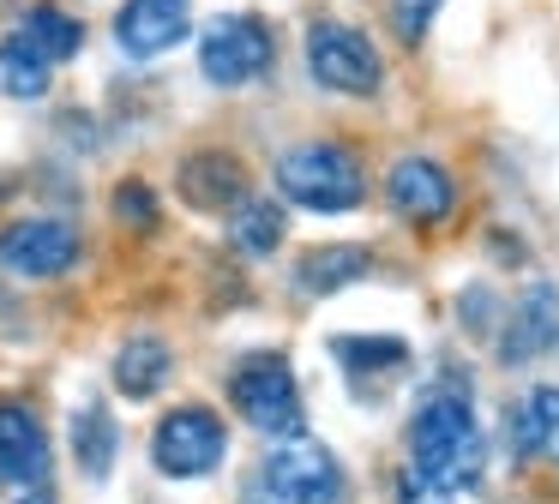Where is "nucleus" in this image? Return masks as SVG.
I'll return each mask as SVG.
<instances>
[{"label": "nucleus", "mask_w": 559, "mask_h": 504, "mask_svg": "<svg viewBox=\"0 0 559 504\" xmlns=\"http://www.w3.org/2000/svg\"><path fill=\"white\" fill-rule=\"evenodd\" d=\"M265 492L277 504H343V468L325 444H283L265 463Z\"/></svg>", "instance_id": "6e6552de"}, {"label": "nucleus", "mask_w": 559, "mask_h": 504, "mask_svg": "<svg viewBox=\"0 0 559 504\" xmlns=\"http://www.w3.org/2000/svg\"><path fill=\"white\" fill-rule=\"evenodd\" d=\"M115 451H121V432H115V420L103 415L97 403H85L73 415V456H79V468H85L91 480H103L115 468Z\"/></svg>", "instance_id": "a211bd4d"}, {"label": "nucleus", "mask_w": 559, "mask_h": 504, "mask_svg": "<svg viewBox=\"0 0 559 504\" xmlns=\"http://www.w3.org/2000/svg\"><path fill=\"white\" fill-rule=\"evenodd\" d=\"M0 91L19 96V103H37V96H49V60H37L25 43H0Z\"/></svg>", "instance_id": "aec40b11"}, {"label": "nucleus", "mask_w": 559, "mask_h": 504, "mask_svg": "<svg viewBox=\"0 0 559 504\" xmlns=\"http://www.w3.org/2000/svg\"><path fill=\"white\" fill-rule=\"evenodd\" d=\"M481 463H487V451H481V427L469 415V396L433 391L409 420V468L451 499V492L481 480Z\"/></svg>", "instance_id": "f257e3e1"}, {"label": "nucleus", "mask_w": 559, "mask_h": 504, "mask_svg": "<svg viewBox=\"0 0 559 504\" xmlns=\"http://www.w3.org/2000/svg\"><path fill=\"white\" fill-rule=\"evenodd\" d=\"M367 271H373L367 247H313L295 264V288H301V295H337V288L361 283Z\"/></svg>", "instance_id": "dca6fc26"}, {"label": "nucleus", "mask_w": 559, "mask_h": 504, "mask_svg": "<svg viewBox=\"0 0 559 504\" xmlns=\"http://www.w3.org/2000/svg\"><path fill=\"white\" fill-rule=\"evenodd\" d=\"M506 439L518 444V456H547V463H559V384H542V391L518 408Z\"/></svg>", "instance_id": "f3484780"}, {"label": "nucleus", "mask_w": 559, "mask_h": 504, "mask_svg": "<svg viewBox=\"0 0 559 504\" xmlns=\"http://www.w3.org/2000/svg\"><path fill=\"white\" fill-rule=\"evenodd\" d=\"M277 187L301 211H355L367 180H361V163L343 144H295L277 163Z\"/></svg>", "instance_id": "f03ea898"}, {"label": "nucleus", "mask_w": 559, "mask_h": 504, "mask_svg": "<svg viewBox=\"0 0 559 504\" xmlns=\"http://www.w3.org/2000/svg\"><path fill=\"white\" fill-rule=\"evenodd\" d=\"M19 504H55V499H43V492H25V499H19Z\"/></svg>", "instance_id": "393cba45"}, {"label": "nucleus", "mask_w": 559, "mask_h": 504, "mask_svg": "<svg viewBox=\"0 0 559 504\" xmlns=\"http://www.w3.org/2000/svg\"><path fill=\"white\" fill-rule=\"evenodd\" d=\"M169 343H157V336H133V343H121V355H115V391L133 396V403H145V396H157L163 384H169Z\"/></svg>", "instance_id": "2eb2a0df"}, {"label": "nucleus", "mask_w": 559, "mask_h": 504, "mask_svg": "<svg viewBox=\"0 0 559 504\" xmlns=\"http://www.w3.org/2000/svg\"><path fill=\"white\" fill-rule=\"evenodd\" d=\"M79 264V228L61 216H31L0 235V271L25 276V283H49Z\"/></svg>", "instance_id": "0eeeda50"}, {"label": "nucleus", "mask_w": 559, "mask_h": 504, "mask_svg": "<svg viewBox=\"0 0 559 504\" xmlns=\"http://www.w3.org/2000/svg\"><path fill=\"white\" fill-rule=\"evenodd\" d=\"M223 451H229V432H223V420L211 415V408H199V403L163 415L157 432H151V463H157L169 480L211 475V468L223 463Z\"/></svg>", "instance_id": "20e7f679"}, {"label": "nucleus", "mask_w": 559, "mask_h": 504, "mask_svg": "<svg viewBox=\"0 0 559 504\" xmlns=\"http://www.w3.org/2000/svg\"><path fill=\"white\" fill-rule=\"evenodd\" d=\"M559 343V295L547 283H535L518 307L506 312V331H499V360L523 367V360H542Z\"/></svg>", "instance_id": "9b49d317"}, {"label": "nucleus", "mask_w": 559, "mask_h": 504, "mask_svg": "<svg viewBox=\"0 0 559 504\" xmlns=\"http://www.w3.org/2000/svg\"><path fill=\"white\" fill-rule=\"evenodd\" d=\"M115 211H121V223H133V228H157V199H151L139 180H127V187L115 192Z\"/></svg>", "instance_id": "5701e85b"}, {"label": "nucleus", "mask_w": 559, "mask_h": 504, "mask_svg": "<svg viewBox=\"0 0 559 504\" xmlns=\"http://www.w3.org/2000/svg\"><path fill=\"white\" fill-rule=\"evenodd\" d=\"M229 396H235V408L247 415V427H259V432L295 439V432L307 427L301 391H295V372H289V360H283V355L241 360V367H235V379H229Z\"/></svg>", "instance_id": "7ed1b4c3"}, {"label": "nucleus", "mask_w": 559, "mask_h": 504, "mask_svg": "<svg viewBox=\"0 0 559 504\" xmlns=\"http://www.w3.org/2000/svg\"><path fill=\"white\" fill-rule=\"evenodd\" d=\"M13 43H25L37 60H73L79 55V43H85V31H79V19H67L61 7H49V0H37V7H25L19 12V24H13Z\"/></svg>", "instance_id": "4468645a"}, {"label": "nucleus", "mask_w": 559, "mask_h": 504, "mask_svg": "<svg viewBox=\"0 0 559 504\" xmlns=\"http://www.w3.org/2000/svg\"><path fill=\"white\" fill-rule=\"evenodd\" d=\"M271 60H277V43H271V31L253 19V12H229V19L205 24L199 72H205L211 84H223V91L253 84V79H265V72H271Z\"/></svg>", "instance_id": "39448f33"}, {"label": "nucleus", "mask_w": 559, "mask_h": 504, "mask_svg": "<svg viewBox=\"0 0 559 504\" xmlns=\"http://www.w3.org/2000/svg\"><path fill=\"white\" fill-rule=\"evenodd\" d=\"M397 504H445V492L439 487H427L415 468H403V480H397Z\"/></svg>", "instance_id": "b1692460"}, {"label": "nucleus", "mask_w": 559, "mask_h": 504, "mask_svg": "<svg viewBox=\"0 0 559 504\" xmlns=\"http://www.w3.org/2000/svg\"><path fill=\"white\" fill-rule=\"evenodd\" d=\"M307 72L325 91H343V96H373L379 79H385L379 48L361 31H349V24H313L307 31Z\"/></svg>", "instance_id": "423d86ee"}, {"label": "nucleus", "mask_w": 559, "mask_h": 504, "mask_svg": "<svg viewBox=\"0 0 559 504\" xmlns=\"http://www.w3.org/2000/svg\"><path fill=\"white\" fill-rule=\"evenodd\" d=\"M385 199L391 211L403 216V223L415 228H433L451 216V204H457V187H451V175L433 163V156H397L385 175Z\"/></svg>", "instance_id": "1a4fd4ad"}, {"label": "nucleus", "mask_w": 559, "mask_h": 504, "mask_svg": "<svg viewBox=\"0 0 559 504\" xmlns=\"http://www.w3.org/2000/svg\"><path fill=\"white\" fill-rule=\"evenodd\" d=\"M337 360H349V367H403V360H409V348H403L397 336H373V343H361V336H343V343H337Z\"/></svg>", "instance_id": "412c9836"}, {"label": "nucleus", "mask_w": 559, "mask_h": 504, "mask_svg": "<svg viewBox=\"0 0 559 504\" xmlns=\"http://www.w3.org/2000/svg\"><path fill=\"white\" fill-rule=\"evenodd\" d=\"M433 12H439V0H391V24H397L403 43H421Z\"/></svg>", "instance_id": "4be33fe9"}, {"label": "nucleus", "mask_w": 559, "mask_h": 504, "mask_svg": "<svg viewBox=\"0 0 559 504\" xmlns=\"http://www.w3.org/2000/svg\"><path fill=\"white\" fill-rule=\"evenodd\" d=\"M235 247L253 252V259H265V252L283 247V211L271 199H241L235 204V223H229Z\"/></svg>", "instance_id": "6ab92c4d"}, {"label": "nucleus", "mask_w": 559, "mask_h": 504, "mask_svg": "<svg viewBox=\"0 0 559 504\" xmlns=\"http://www.w3.org/2000/svg\"><path fill=\"white\" fill-rule=\"evenodd\" d=\"M181 199L193 204V211H235V204L247 199V175L235 156L223 151H199L181 163Z\"/></svg>", "instance_id": "ddd939ff"}, {"label": "nucleus", "mask_w": 559, "mask_h": 504, "mask_svg": "<svg viewBox=\"0 0 559 504\" xmlns=\"http://www.w3.org/2000/svg\"><path fill=\"white\" fill-rule=\"evenodd\" d=\"M187 31H193V0H127V7L115 12V36H121V48L139 60L169 55Z\"/></svg>", "instance_id": "9d476101"}, {"label": "nucleus", "mask_w": 559, "mask_h": 504, "mask_svg": "<svg viewBox=\"0 0 559 504\" xmlns=\"http://www.w3.org/2000/svg\"><path fill=\"white\" fill-rule=\"evenodd\" d=\"M49 475V432L25 403H0V480L7 487H43Z\"/></svg>", "instance_id": "f8f14e48"}]
</instances>
